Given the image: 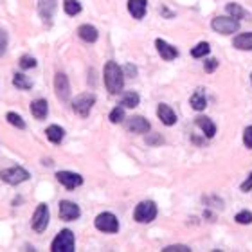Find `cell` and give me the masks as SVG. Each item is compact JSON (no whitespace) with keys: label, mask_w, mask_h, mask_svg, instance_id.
I'll use <instances>...</instances> for the list:
<instances>
[{"label":"cell","mask_w":252,"mask_h":252,"mask_svg":"<svg viewBox=\"0 0 252 252\" xmlns=\"http://www.w3.org/2000/svg\"><path fill=\"white\" fill-rule=\"evenodd\" d=\"M105 85L110 94H119L125 85V74L116 62H106L105 65Z\"/></svg>","instance_id":"6da1fadb"},{"label":"cell","mask_w":252,"mask_h":252,"mask_svg":"<svg viewBox=\"0 0 252 252\" xmlns=\"http://www.w3.org/2000/svg\"><path fill=\"white\" fill-rule=\"evenodd\" d=\"M74 243H76L74 232L68 231V229H63V231L58 232V236L53 240V243H51V251L53 252H74Z\"/></svg>","instance_id":"7a4b0ae2"},{"label":"cell","mask_w":252,"mask_h":252,"mask_svg":"<svg viewBox=\"0 0 252 252\" xmlns=\"http://www.w3.org/2000/svg\"><path fill=\"white\" fill-rule=\"evenodd\" d=\"M157 216V205L152 200H144L135 207V213H133V220L137 223H150V221L155 220Z\"/></svg>","instance_id":"3957f363"},{"label":"cell","mask_w":252,"mask_h":252,"mask_svg":"<svg viewBox=\"0 0 252 252\" xmlns=\"http://www.w3.org/2000/svg\"><path fill=\"white\" fill-rule=\"evenodd\" d=\"M211 27L220 34H232L240 29V22L232 16H216L211 22Z\"/></svg>","instance_id":"277c9868"},{"label":"cell","mask_w":252,"mask_h":252,"mask_svg":"<svg viewBox=\"0 0 252 252\" xmlns=\"http://www.w3.org/2000/svg\"><path fill=\"white\" fill-rule=\"evenodd\" d=\"M29 171H26L24 168L20 166H15V168H7V169H2L0 171V179L4 180L5 184H11V186H18L22 182H26L29 180Z\"/></svg>","instance_id":"5b68a950"},{"label":"cell","mask_w":252,"mask_h":252,"mask_svg":"<svg viewBox=\"0 0 252 252\" xmlns=\"http://www.w3.org/2000/svg\"><path fill=\"white\" fill-rule=\"evenodd\" d=\"M94 225L101 232H110L112 234V232L119 231V220L112 213H101V215H97L94 220Z\"/></svg>","instance_id":"8992f818"},{"label":"cell","mask_w":252,"mask_h":252,"mask_svg":"<svg viewBox=\"0 0 252 252\" xmlns=\"http://www.w3.org/2000/svg\"><path fill=\"white\" fill-rule=\"evenodd\" d=\"M95 105V95L90 94V92H85V94H79L76 99H72V108L76 114H79L81 117H87L92 110V106Z\"/></svg>","instance_id":"52a82bcc"},{"label":"cell","mask_w":252,"mask_h":252,"mask_svg":"<svg viewBox=\"0 0 252 252\" xmlns=\"http://www.w3.org/2000/svg\"><path fill=\"white\" fill-rule=\"evenodd\" d=\"M49 225V207L45 204H40L32 215V229L36 232H43Z\"/></svg>","instance_id":"ba28073f"},{"label":"cell","mask_w":252,"mask_h":252,"mask_svg":"<svg viewBox=\"0 0 252 252\" xmlns=\"http://www.w3.org/2000/svg\"><path fill=\"white\" fill-rule=\"evenodd\" d=\"M79 215H81V211L79 207L74 202H68V200H63L60 202V218L65 221H74L78 220Z\"/></svg>","instance_id":"9c48e42d"},{"label":"cell","mask_w":252,"mask_h":252,"mask_svg":"<svg viewBox=\"0 0 252 252\" xmlns=\"http://www.w3.org/2000/svg\"><path fill=\"white\" fill-rule=\"evenodd\" d=\"M56 177L67 189H76L83 184V177L78 173H72V171H58Z\"/></svg>","instance_id":"30bf717a"},{"label":"cell","mask_w":252,"mask_h":252,"mask_svg":"<svg viewBox=\"0 0 252 252\" xmlns=\"http://www.w3.org/2000/svg\"><path fill=\"white\" fill-rule=\"evenodd\" d=\"M54 90H56V95H58L60 99L67 101L68 99V94H70V87H68V78L65 74H56V78H54Z\"/></svg>","instance_id":"8fae6325"},{"label":"cell","mask_w":252,"mask_h":252,"mask_svg":"<svg viewBox=\"0 0 252 252\" xmlns=\"http://www.w3.org/2000/svg\"><path fill=\"white\" fill-rule=\"evenodd\" d=\"M126 128H128V131H131V133H146V131L150 130V123H148L146 117L133 116V117H130Z\"/></svg>","instance_id":"7c38bea8"},{"label":"cell","mask_w":252,"mask_h":252,"mask_svg":"<svg viewBox=\"0 0 252 252\" xmlns=\"http://www.w3.org/2000/svg\"><path fill=\"white\" fill-rule=\"evenodd\" d=\"M155 47H157L158 54H160V56H162V60H166V62H169V60H175L177 56H179V51H177L173 45H169L168 42L160 40V38H157V40H155Z\"/></svg>","instance_id":"4fadbf2b"},{"label":"cell","mask_w":252,"mask_h":252,"mask_svg":"<svg viewBox=\"0 0 252 252\" xmlns=\"http://www.w3.org/2000/svg\"><path fill=\"white\" fill-rule=\"evenodd\" d=\"M157 116H158V119L162 121V125H166V126H173L175 123H177V114H175L173 108H169L166 103H160V105L157 106Z\"/></svg>","instance_id":"5bb4252c"},{"label":"cell","mask_w":252,"mask_h":252,"mask_svg":"<svg viewBox=\"0 0 252 252\" xmlns=\"http://www.w3.org/2000/svg\"><path fill=\"white\" fill-rule=\"evenodd\" d=\"M128 11L131 13V16H133V18L141 20L142 16L146 15L148 2H146V0H130V2H128Z\"/></svg>","instance_id":"9a60e30c"},{"label":"cell","mask_w":252,"mask_h":252,"mask_svg":"<svg viewBox=\"0 0 252 252\" xmlns=\"http://www.w3.org/2000/svg\"><path fill=\"white\" fill-rule=\"evenodd\" d=\"M78 34L81 40H85L87 43H94L97 38H99V32L95 29L94 26H89V24H83V26H79L78 29Z\"/></svg>","instance_id":"2e32d148"},{"label":"cell","mask_w":252,"mask_h":252,"mask_svg":"<svg viewBox=\"0 0 252 252\" xmlns=\"http://www.w3.org/2000/svg\"><path fill=\"white\" fill-rule=\"evenodd\" d=\"M196 126H198V128H202V131L205 133V137H207V139H213V137L216 135V125L211 121L209 117H205V116L198 117V119H196Z\"/></svg>","instance_id":"e0dca14e"},{"label":"cell","mask_w":252,"mask_h":252,"mask_svg":"<svg viewBox=\"0 0 252 252\" xmlns=\"http://www.w3.org/2000/svg\"><path fill=\"white\" fill-rule=\"evenodd\" d=\"M31 112H32V116L36 117V119H45V117H47V114H49V105H47V101H45V99H36V101H32Z\"/></svg>","instance_id":"ac0fdd59"},{"label":"cell","mask_w":252,"mask_h":252,"mask_svg":"<svg viewBox=\"0 0 252 252\" xmlns=\"http://www.w3.org/2000/svg\"><path fill=\"white\" fill-rule=\"evenodd\" d=\"M189 105H191V108H193V110H198V112L204 110L205 106H207V99H205V95H204V90H202V89L196 90V92L191 95Z\"/></svg>","instance_id":"d6986e66"},{"label":"cell","mask_w":252,"mask_h":252,"mask_svg":"<svg viewBox=\"0 0 252 252\" xmlns=\"http://www.w3.org/2000/svg\"><path fill=\"white\" fill-rule=\"evenodd\" d=\"M45 135H47V139L53 142V144H60V142L63 141V137H65V130H63L62 126L53 125L45 130Z\"/></svg>","instance_id":"ffe728a7"},{"label":"cell","mask_w":252,"mask_h":252,"mask_svg":"<svg viewBox=\"0 0 252 252\" xmlns=\"http://www.w3.org/2000/svg\"><path fill=\"white\" fill-rule=\"evenodd\" d=\"M225 11L229 13V15L232 16V18H236V20H243V18H251V15H249V11H245L240 4H236V2H231V4L225 5Z\"/></svg>","instance_id":"44dd1931"},{"label":"cell","mask_w":252,"mask_h":252,"mask_svg":"<svg viewBox=\"0 0 252 252\" xmlns=\"http://www.w3.org/2000/svg\"><path fill=\"white\" fill-rule=\"evenodd\" d=\"M38 11H40L42 18H45V20H51V18L54 16V11H56V0H42V2H40V7H38Z\"/></svg>","instance_id":"7402d4cb"},{"label":"cell","mask_w":252,"mask_h":252,"mask_svg":"<svg viewBox=\"0 0 252 252\" xmlns=\"http://www.w3.org/2000/svg\"><path fill=\"white\" fill-rule=\"evenodd\" d=\"M234 47L240 51H252V32H243L234 38Z\"/></svg>","instance_id":"603a6c76"},{"label":"cell","mask_w":252,"mask_h":252,"mask_svg":"<svg viewBox=\"0 0 252 252\" xmlns=\"http://www.w3.org/2000/svg\"><path fill=\"white\" fill-rule=\"evenodd\" d=\"M139 101H141V97L137 92H126L121 99V106L123 108H135L139 105Z\"/></svg>","instance_id":"cb8c5ba5"},{"label":"cell","mask_w":252,"mask_h":252,"mask_svg":"<svg viewBox=\"0 0 252 252\" xmlns=\"http://www.w3.org/2000/svg\"><path fill=\"white\" fill-rule=\"evenodd\" d=\"M13 83H15L16 89H20V90H29L32 87V83L29 81V78L24 76V74H20V72L13 76Z\"/></svg>","instance_id":"d4e9b609"},{"label":"cell","mask_w":252,"mask_h":252,"mask_svg":"<svg viewBox=\"0 0 252 252\" xmlns=\"http://www.w3.org/2000/svg\"><path fill=\"white\" fill-rule=\"evenodd\" d=\"M63 9H65V13L70 16L78 15V13H81V4H79V0H65L63 2Z\"/></svg>","instance_id":"484cf974"},{"label":"cell","mask_w":252,"mask_h":252,"mask_svg":"<svg viewBox=\"0 0 252 252\" xmlns=\"http://www.w3.org/2000/svg\"><path fill=\"white\" fill-rule=\"evenodd\" d=\"M209 53H211V45L207 42H202V43H198L196 47H193L191 56H193V58H204V56H207Z\"/></svg>","instance_id":"4316f807"},{"label":"cell","mask_w":252,"mask_h":252,"mask_svg":"<svg viewBox=\"0 0 252 252\" xmlns=\"http://www.w3.org/2000/svg\"><path fill=\"white\" fill-rule=\"evenodd\" d=\"M5 117H7V123H9V125H13L15 128H20V130H24V128H26V121H24L18 114H15V112H9Z\"/></svg>","instance_id":"83f0119b"},{"label":"cell","mask_w":252,"mask_h":252,"mask_svg":"<svg viewBox=\"0 0 252 252\" xmlns=\"http://www.w3.org/2000/svg\"><path fill=\"white\" fill-rule=\"evenodd\" d=\"M123 119H126V117H125V108H123V106H116V108L110 112V123H114V125H119V123H123Z\"/></svg>","instance_id":"f1b7e54d"},{"label":"cell","mask_w":252,"mask_h":252,"mask_svg":"<svg viewBox=\"0 0 252 252\" xmlns=\"http://www.w3.org/2000/svg\"><path fill=\"white\" fill-rule=\"evenodd\" d=\"M234 220H236V223H240V225H249V223H252V213L251 211H240V213L234 216Z\"/></svg>","instance_id":"f546056e"},{"label":"cell","mask_w":252,"mask_h":252,"mask_svg":"<svg viewBox=\"0 0 252 252\" xmlns=\"http://www.w3.org/2000/svg\"><path fill=\"white\" fill-rule=\"evenodd\" d=\"M36 67V60L31 58V56H22L20 58V68L27 70V68H34Z\"/></svg>","instance_id":"4dcf8cb0"},{"label":"cell","mask_w":252,"mask_h":252,"mask_svg":"<svg viewBox=\"0 0 252 252\" xmlns=\"http://www.w3.org/2000/svg\"><path fill=\"white\" fill-rule=\"evenodd\" d=\"M243 142H245V146H247L249 150H252V125L243 130Z\"/></svg>","instance_id":"1f68e13d"},{"label":"cell","mask_w":252,"mask_h":252,"mask_svg":"<svg viewBox=\"0 0 252 252\" xmlns=\"http://www.w3.org/2000/svg\"><path fill=\"white\" fill-rule=\"evenodd\" d=\"M204 68H205V72H215L216 68H218V60L216 58L207 60V62L204 63Z\"/></svg>","instance_id":"d6a6232c"},{"label":"cell","mask_w":252,"mask_h":252,"mask_svg":"<svg viewBox=\"0 0 252 252\" xmlns=\"http://www.w3.org/2000/svg\"><path fill=\"white\" fill-rule=\"evenodd\" d=\"M164 252H189L191 249L186 247V245H169V247L162 249Z\"/></svg>","instance_id":"836d02e7"},{"label":"cell","mask_w":252,"mask_h":252,"mask_svg":"<svg viewBox=\"0 0 252 252\" xmlns=\"http://www.w3.org/2000/svg\"><path fill=\"white\" fill-rule=\"evenodd\" d=\"M5 49H7V34H5V31L0 29V56L5 53Z\"/></svg>","instance_id":"e575fe53"},{"label":"cell","mask_w":252,"mask_h":252,"mask_svg":"<svg viewBox=\"0 0 252 252\" xmlns=\"http://www.w3.org/2000/svg\"><path fill=\"white\" fill-rule=\"evenodd\" d=\"M251 189H252V173L249 175L247 180H245V182L242 184V191H243V193H247V191H251Z\"/></svg>","instance_id":"d590c367"},{"label":"cell","mask_w":252,"mask_h":252,"mask_svg":"<svg viewBox=\"0 0 252 252\" xmlns=\"http://www.w3.org/2000/svg\"><path fill=\"white\" fill-rule=\"evenodd\" d=\"M125 70H126V72H128V74H131V78H135L137 68L133 67V65H126V67H125Z\"/></svg>","instance_id":"8d00e7d4"},{"label":"cell","mask_w":252,"mask_h":252,"mask_svg":"<svg viewBox=\"0 0 252 252\" xmlns=\"http://www.w3.org/2000/svg\"><path fill=\"white\" fill-rule=\"evenodd\" d=\"M251 79H252V76H251Z\"/></svg>","instance_id":"74e56055"}]
</instances>
